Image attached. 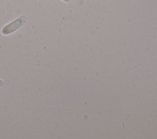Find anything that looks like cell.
Instances as JSON below:
<instances>
[{"label":"cell","mask_w":157,"mask_h":139,"mask_svg":"<svg viewBox=\"0 0 157 139\" xmlns=\"http://www.w3.org/2000/svg\"><path fill=\"white\" fill-rule=\"evenodd\" d=\"M4 81L0 79V88L2 87V86H4Z\"/></svg>","instance_id":"7a4b0ae2"},{"label":"cell","mask_w":157,"mask_h":139,"mask_svg":"<svg viewBox=\"0 0 157 139\" xmlns=\"http://www.w3.org/2000/svg\"><path fill=\"white\" fill-rule=\"evenodd\" d=\"M61 1H64V2H67V3H68V2H69L71 1V0H61Z\"/></svg>","instance_id":"3957f363"},{"label":"cell","mask_w":157,"mask_h":139,"mask_svg":"<svg viewBox=\"0 0 157 139\" xmlns=\"http://www.w3.org/2000/svg\"><path fill=\"white\" fill-rule=\"evenodd\" d=\"M26 21L27 17L26 15H22L18 17L2 28L1 29L2 34L4 36H8L15 32L21 27H22L25 24Z\"/></svg>","instance_id":"6da1fadb"}]
</instances>
